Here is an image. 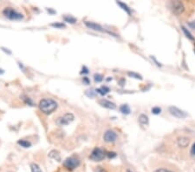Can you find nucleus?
Masks as SVG:
<instances>
[{
  "label": "nucleus",
  "instance_id": "423d86ee",
  "mask_svg": "<svg viewBox=\"0 0 195 172\" xmlns=\"http://www.w3.org/2000/svg\"><path fill=\"white\" fill-rule=\"evenodd\" d=\"M170 6H171L172 10L174 14L181 15L184 12L185 7L181 1H172L170 3Z\"/></svg>",
  "mask_w": 195,
  "mask_h": 172
},
{
  "label": "nucleus",
  "instance_id": "6ab92c4d",
  "mask_svg": "<svg viewBox=\"0 0 195 172\" xmlns=\"http://www.w3.org/2000/svg\"><path fill=\"white\" fill-rule=\"evenodd\" d=\"M30 170H31V172H43L40 166L38 164H37V163H35V162L30 164Z\"/></svg>",
  "mask_w": 195,
  "mask_h": 172
},
{
  "label": "nucleus",
  "instance_id": "cd10ccee",
  "mask_svg": "<svg viewBox=\"0 0 195 172\" xmlns=\"http://www.w3.org/2000/svg\"><path fill=\"white\" fill-rule=\"evenodd\" d=\"M107 155H108V157L109 158H114L116 157V153L115 152H109Z\"/></svg>",
  "mask_w": 195,
  "mask_h": 172
},
{
  "label": "nucleus",
  "instance_id": "0eeeda50",
  "mask_svg": "<svg viewBox=\"0 0 195 172\" xmlns=\"http://www.w3.org/2000/svg\"><path fill=\"white\" fill-rule=\"evenodd\" d=\"M168 110H169V112H170V114L172 116H173V117H175L177 118H185L187 117V113L185 112V111H183V110H181V109H179V108H177L175 106H170L169 108H168Z\"/></svg>",
  "mask_w": 195,
  "mask_h": 172
},
{
  "label": "nucleus",
  "instance_id": "9d476101",
  "mask_svg": "<svg viewBox=\"0 0 195 172\" xmlns=\"http://www.w3.org/2000/svg\"><path fill=\"white\" fill-rule=\"evenodd\" d=\"M99 104L102 107L107 108V109H109V110H114L116 108V105L114 104V103H112L111 101L107 100V99H101L99 101Z\"/></svg>",
  "mask_w": 195,
  "mask_h": 172
},
{
  "label": "nucleus",
  "instance_id": "a878e982",
  "mask_svg": "<svg viewBox=\"0 0 195 172\" xmlns=\"http://www.w3.org/2000/svg\"><path fill=\"white\" fill-rule=\"evenodd\" d=\"M153 172H173V171L169 170H167V169H163V168H161V169H158V170H154Z\"/></svg>",
  "mask_w": 195,
  "mask_h": 172
},
{
  "label": "nucleus",
  "instance_id": "4be33fe9",
  "mask_svg": "<svg viewBox=\"0 0 195 172\" xmlns=\"http://www.w3.org/2000/svg\"><path fill=\"white\" fill-rule=\"evenodd\" d=\"M52 27H55L56 29H62V28H65V24H63V23H53V24H50Z\"/></svg>",
  "mask_w": 195,
  "mask_h": 172
},
{
  "label": "nucleus",
  "instance_id": "c85d7f7f",
  "mask_svg": "<svg viewBox=\"0 0 195 172\" xmlns=\"http://www.w3.org/2000/svg\"><path fill=\"white\" fill-rule=\"evenodd\" d=\"M191 155H192V156H194L195 157V143L193 144L192 149H191Z\"/></svg>",
  "mask_w": 195,
  "mask_h": 172
},
{
  "label": "nucleus",
  "instance_id": "9b49d317",
  "mask_svg": "<svg viewBox=\"0 0 195 172\" xmlns=\"http://www.w3.org/2000/svg\"><path fill=\"white\" fill-rule=\"evenodd\" d=\"M177 142H178V145L180 147L186 148V147H187V145L189 144V139L186 137H181L178 138Z\"/></svg>",
  "mask_w": 195,
  "mask_h": 172
},
{
  "label": "nucleus",
  "instance_id": "2eb2a0df",
  "mask_svg": "<svg viewBox=\"0 0 195 172\" xmlns=\"http://www.w3.org/2000/svg\"><path fill=\"white\" fill-rule=\"evenodd\" d=\"M120 111L124 115H129L131 112V110L128 104H122L120 107Z\"/></svg>",
  "mask_w": 195,
  "mask_h": 172
},
{
  "label": "nucleus",
  "instance_id": "2f4dec72",
  "mask_svg": "<svg viewBox=\"0 0 195 172\" xmlns=\"http://www.w3.org/2000/svg\"><path fill=\"white\" fill-rule=\"evenodd\" d=\"M189 25H190V27H192L193 29H195V21H193L192 23L189 24Z\"/></svg>",
  "mask_w": 195,
  "mask_h": 172
},
{
  "label": "nucleus",
  "instance_id": "20e7f679",
  "mask_svg": "<svg viewBox=\"0 0 195 172\" xmlns=\"http://www.w3.org/2000/svg\"><path fill=\"white\" fill-rule=\"evenodd\" d=\"M75 119V117L72 113H65L63 116H61L59 117H57L56 120V124L58 126H66L68 124H70L71 122H73Z\"/></svg>",
  "mask_w": 195,
  "mask_h": 172
},
{
  "label": "nucleus",
  "instance_id": "4468645a",
  "mask_svg": "<svg viewBox=\"0 0 195 172\" xmlns=\"http://www.w3.org/2000/svg\"><path fill=\"white\" fill-rule=\"evenodd\" d=\"M138 119H139V123H140L141 124H142V125H148V122H149L148 116H146L145 114L141 115V116L139 117Z\"/></svg>",
  "mask_w": 195,
  "mask_h": 172
},
{
  "label": "nucleus",
  "instance_id": "1a4fd4ad",
  "mask_svg": "<svg viewBox=\"0 0 195 172\" xmlns=\"http://www.w3.org/2000/svg\"><path fill=\"white\" fill-rule=\"evenodd\" d=\"M84 24H85L86 26H87L89 29H91V30L95 31H101V32H103V31H105L104 29L102 28L100 24H95V23H94V22L85 21V22H84Z\"/></svg>",
  "mask_w": 195,
  "mask_h": 172
},
{
  "label": "nucleus",
  "instance_id": "dca6fc26",
  "mask_svg": "<svg viewBox=\"0 0 195 172\" xmlns=\"http://www.w3.org/2000/svg\"><path fill=\"white\" fill-rule=\"evenodd\" d=\"M18 143L21 147H24V148H30L31 147V143L29 141H26V140H24V139H20L18 141Z\"/></svg>",
  "mask_w": 195,
  "mask_h": 172
},
{
  "label": "nucleus",
  "instance_id": "f03ea898",
  "mask_svg": "<svg viewBox=\"0 0 195 172\" xmlns=\"http://www.w3.org/2000/svg\"><path fill=\"white\" fill-rule=\"evenodd\" d=\"M3 14L10 20H22L24 18V15L11 7H6L3 10Z\"/></svg>",
  "mask_w": 195,
  "mask_h": 172
},
{
  "label": "nucleus",
  "instance_id": "7ed1b4c3",
  "mask_svg": "<svg viewBox=\"0 0 195 172\" xmlns=\"http://www.w3.org/2000/svg\"><path fill=\"white\" fill-rule=\"evenodd\" d=\"M80 165V160L76 157H70L66 158L63 162V166L66 168L68 170H74L75 169Z\"/></svg>",
  "mask_w": 195,
  "mask_h": 172
},
{
  "label": "nucleus",
  "instance_id": "bb28decb",
  "mask_svg": "<svg viewBox=\"0 0 195 172\" xmlns=\"http://www.w3.org/2000/svg\"><path fill=\"white\" fill-rule=\"evenodd\" d=\"M81 73L82 74H88V73H89V69L86 66H83L82 67V70Z\"/></svg>",
  "mask_w": 195,
  "mask_h": 172
},
{
  "label": "nucleus",
  "instance_id": "aec40b11",
  "mask_svg": "<svg viewBox=\"0 0 195 172\" xmlns=\"http://www.w3.org/2000/svg\"><path fill=\"white\" fill-rule=\"evenodd\" d=\"M128 75L131 77H133V78H136V79H140V80H142V76H141L138 73H135V72H128Z\"/></svg>",
  "mask_w": 195,
  "mask_h": 172
},
{
  "label": "nucleus",
  "instance_id": "412c9836",
  "mask_svg": "<svg viewBox=\"0 0 195 172\" xmlns=\"http://www.w3.org/2000/svg\"><path fill=\"white\" fill-rule=\"evenodd\" d=\"M182 31H184L185 35H186V37L189 38L190 40H194V38H193V35L190 33V31H188L186 28H185L184 26H182Z\"/></svg>",
  "mask_w": 195,
  "mask_h": 172
},
{
  "label": "nucleus",
  "instance_id": "a211bd4d",
  "mask_svg": "<svg viewBox=\"0 0 195 172\" xmlns=\"http://www.w3.org/2000/svg\"><path fill=\"white\" fill-rule=\"evenodd\" d=\"M63 19H64V21L67 22V23H70V24H76V18H74V17H72V16H64L63 17Z\"/></svg>",
  "mask_w": 195,
  "mask_h": 172
},
{
  "label": "nucleus",
  "instance_id": "7c9ffc66",
  "mask_svg": "<svg viewBox=\"0 0 195 172\" xmlns=\"http://www.w3.org/2000/svg\"><path fill=\"white\" fill-rule=\"evenodd\" d=\"M94 172H106V171H105V170L103 169V168L96 167V169H95V171Z\"/></svg>",
  "mask_w": 195,
  "mask_h": 172
},
{
  "label": "nucleus",
  "instance_id": "f257e3e1",
  "mask_svg": "<svg viewBox=\"0 0 195 172\" xmlns=\"http://www.w3.org/2000/svg\"><path fill=\"white\" fill-rule=\"evenodd\" d=\"M38 107L43 114L50 115L57 110L58 104L52 98H43L39 102Z\"/></svg>",
  "mask_w": 195,
  "mask_h": 172
},
{
  "label": "nucleus",
  "instance_id": "f8f14e48",
  "mask_svg": "<svg viewBox=\"0 0 195 172\" xmlns=\"http://www.w3.org/2000/svg\"><path fill=\"white\" fill-rule=\"evenodd\" d=\"M49 157L52 159H55L57 162H60L61 161V156H60V153L58 152L56 149H53L49 153Z\"/></svg>",
  "mask_w": 195,
  "mask_h": 172
},
{
  "label": "nucleus",
  "instance_id": "f3484780",
  "mask_svg": "<svg viewBox=\"0 0 195 172\" xmlns=\"http://www.w3.org/2000/svg\"><path fill=\"white\" fill-rule=\"evenodd\" d=\"M116 4L119 5L120 7L123 10H125L128 14L131 15V10H130V8H129V6L126 5V4H124L122 2H116Z\"/></svg>",
  "mask_w": 195,
  "mask_h": 172
},
{
  "label": "nucleus",
  "instance_id": "b1692460",
  "mask_svg": "<svg viewBox=\"0 0 195 172\" xmlns=\"http://www.w3.org/2000/svg\"><path fill=\"white\" fill-rule=\"evenodd\" d=\"M94 79H95V81L96 83H101V82L103 80V76L101 75V74H95Z\"/></svg>",
  "mask_w": 195,
  "mask_h": 172
},
{
  "label": "nucleus",
  "instance_id": "39448f33",
  "mask_svg": "<svg viewBox=\"0 0 195 172\" xmlns=\"http://www.w3.org/2000/svg\"><path fill=\"white\" fill-rule=\"evenodd\" d=\"M105 157H106V153L102 149L95 148L91 152L90 158L94 162H101L104 159Z\"/></svg>",
  "mask_w": 195,
  "mask_h": 172
},
{
  "label": "nucleus",
  "instance_id": "393cba45",
  "mask_svg": "<svg viewBox=\"0 0 195 172\" xmlns=\"http://www.w3.org/2000/svg\"><path fill=\"white\" fill-rule=\"evenodd\" d=\"M153 114L154 115H159L161 112V109L160 107H153L152 109Z\"/></svg>",
  "mask_w": 195,
  "mask_h": 172
},
{
  "label": "nucleus",
  "instance_id": "5701e85b",
  "mask_svg": "<svg viewBox=\"0 0 195 172\" xmlns=\"http://www.w3.org/2000/svg\"><path fill=\"white\" fill-rule=\"evenodd\" d=\"M23 100L24 101V103H25L26 104L30 105V106H34V103H33V101L31 100V98L27 97V96H24V98H23Z\"/></svg>",
  "mask_w": 195,
  "mask_h": 172
},
{
  "label": "nucleus",
  "instance_id": "6e6552de",
  "mask_svg": "<svg viewBox=\"0 0 195 172\" xmlns=\"http://www.w3.org/2000/svg\"><path fill=\"white\" fill-rule=\"evenodd\" d=\"M103 139L106 143H114L117 139V134L115 133L114 130L109 129L103 135Z\"/></svg>",
  "mask_w": 195,
  "mask_h": 172
},
{
  "label": "nucleus",
  "instance_id": "c756f323",
  "mask_svg": "<svg viewBox=\"0 0 195 172\" xmlns=\"http://www.w3.org/2000/svg\"><path fill=\"white\" fill-rule=\"evenodd\" d=\"M82 82H83L85 84H90V79H89L88 77H86V76H84V77L82 78Z\"/></svg>",
  "mask_w": 195,
  "mask_h": 172
},
{
  "label": "nucleus",
  "instance_id": "473e14b6",
  "mask_svg": "<svg viewBox=\"0 0 195 172\" xmlns=\"http://www.w3.org/2000/svg\"><path fill=\"white\" fill-rule=\"evenodd\" d=\"M127 172H131L130 170H127Z\"/></svg>",
  "mask_w": 195,
  "mask_h": 172
},
{
  "label": "nucleus",
  "instance_id": "ddd939ff",
  "mask_svg": "<svg viewBox=\"0 0 195 172\" xmlns=\"http://www.w3.org/2000/svg\"><path fill=\"white\" fill-rule=\"evenodd\" d=\"M109 91H110V89L108 87V86H101V88H99V89H97V90H96V92H97V93H99V94L101 96H105L106 94H108Z\"/></svg>",
  "mask_w": 195,
  "mask_h": 172
}]
</instances>
